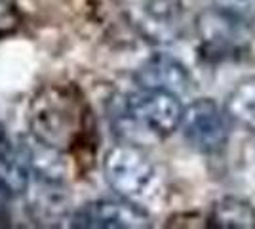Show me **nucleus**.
I'll return each instance as SVG.
<instances>
[{"label":"nucleus","instance_id":"6e6552de","mask_svg":"<svg viewBox=\"0 0 255 229\" xmlns=\"http://www.w3.org/2000/svg\"><path fill=\"white\" fill-rule=\"evenodd\" d=\"M0 180L13 195L27 193L31 184V161L27 145H13L0 126Z\"/></svg>","mask_w":255,"mask_h":229},{"label":"nucleus","instance_id":"423d86ee","mask_svg":"<svg viewBox=\"0 0 255 229\" xmlns=\"http://www.w3.org/2000/svg\"><path fill=\"white\" fill-rule=\"evenodd\" d=\"M71 226L84 229H141L149 226V218L143 208L129 201H92L73 214Z\"/></svg>","mask_w":255,"mask_h":229},{"label":"nucleus","instance_id":"ddd939ff","mask_svg":"<svg viewBox=\"0 0 255 229\" xmlns=\"http://www.w3.org/2000/svg\"><path fill=\"white\" fill-rule=\"evenodd\" d=\"M13 197L15 195L10 191V187L0 180V228L10 224V205Z\"/></svg>","mask_w":255,"mask_h":229},{"label":"nucleus","instance_id":"9b49d317","mask_svg":"<svg viewBox=\"0 0 255 229\" xmlns=\"http://www.w3.org/2000/svg\"><path fill=\"white\" fill-rule=\"evenodd\" d=\"M227 113L244 128L255 132V76L238 82L227 98Z\"/></svg>","mask_w":255,"mask_h":229},{"label":"nucleus","instance_id":"1a4fd4ad","mask_svg":"<svg viewBox=\"0 0 255 229\" xmlns=\"http://www.w3.org/2000/svg\"><path fill=\"white\" fill-rule=\"evenodd\" d=\"M143 33L156 42H171L179 34L181 8L175 0H149L141 15Z\"/></svg>","mask_w":255,"mask_h":229},{"label":"nucleus","instance_id":"39448f33","mask_svg":"<svg viewBox=\"0 0 255 229\" xmlns=\"http://www.w3.org/2000/svg\"><path fill=\"white\" fill-rule=\"evenodd\" d=\"M181 130L185 140L202 153L219 151L227 142V120L212 99H196L183 109Z\"/></svg>","mask_w":255,"mask_h":229},{"label":"nucleus","instance_id":"f8f14e48","mask_svg":"<svg viewBox=\"0 0 255 229\" xmlns=\"http://www.w3.org/2000/svg\"><path fill=\"white\" fill-rule=\"evenodd\" d=\"M219 6L244 19L255 15V0H219Z\"/></svg>","mask_w":255,"mask_h":229},{"label":"nucleus","instance_id":"9d476101","mask_svg":"<svg viewBox=\"0 0 255 229\" xmlns=\"http://www.w3.org/2000/svg\"><path fill=\"white\" fill-rule=\"evenodd\" d=\"M213 228L219 229H244L255 226V210L250 203L242 199L227 197L219 201L212 210V216L208 220Z\"/></svg>","mask_w":255,"mask_h":229},{"label":"nucleus","instance_id":"7ed1b4c3","mask_svg":"<svg viewBox=\"0 0 255 229\" xmlns=\"http://www.w3.org/2000/svg\"><path fill=\"white\" fill-rule=\"evenodd\" d=\"M181 117L179 96L156 88H141L126 98L122 120L149 136L168 138L181 126Z\"/></svg>","mask_w":255,"mask_h":229},{"label":"nucleus","instance_id":"f257e3e1","mask_svg":"<svg viewBox=\"0 0 255 229\" xmlns=\"http://www.w3.org/2000/svg\"><path fill=\"white\" fill-rule=\"evenodd\" d=\"M103 174L109 187L137 207H149L160 197V176L145 153L135 145H115L105 153Z\"/></svg>","mask_w":255,"mask_h":229},{"label":"nucleus","instance_id":"f03ea898","mask_svg":"<svg viewBox=\"0 0 255 229\" xmlns=\"http://www.w3.org/2000/svg\"><path fill=\"white\" fill-rule=\"evenodd\" d=\"M31 128L34 138L55 149L75 145L84 128V111L65 90L50 88L32 101Z\"/></svg>","mask_w":255,"mask_h":229},{"label":"nucleus","instance_id":"0eeeda50","mask_svg":"<svg viewBox=\"0 0 255 229\" xmlns=\"http://www.w3.org/2000/svg\"><path fill=\"white\" fill-rule=\"evenodd\" d=\"M137 82L141 88L166 90L175 96L187 94L192 88V78L185 65L166 54H156L147 59L137 71Z\"/></svg>","mask_w":255,"mask_h":229},{"label":"nucleus","instance_id":"20e7f679","mask_svg":"<svg viewBox=\"0 0 255 229\" xmlns=\"http://www.w3.org/2000/svg\"><path fill=\"white\" fill-rule=\"evenodd\" d=\"M200 36V54L208 61L234 59L248 48V19L221 6L204 11L196 21Z\"/></svg>","mask_w":255,"mask_h":229}]
</instances>
